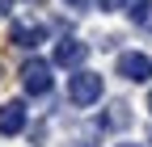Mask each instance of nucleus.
Returning a JSON list of instances; mask_svg holds the SVG:
<instances>
[{"mask_svg": "<svg viewBox=\"0 0 152 147\" xmlns=\"http://www.w3.org/2000/svg\"><path fill=\"white\" fill-rule=\"evenodd\" d=\"M102 93H106V84H102L97 71H85V67L72 71V80H68V97H72V105H80V109H85V105H97Z\"/></svg>", "mask_w": 152, "mask_h": 147, "instance_id": "f257e3e1", "label": "nucleus"}, {"mask_svg": "<svg viewBox=\"0 0 152 147\" xmlns=\"http://www.w3.org/2000/svg\"><path fill=\"white\" fill-rule=\"evenodd\" d=\"M21 84L30 97H47L51 93V63L47 59H26L21 63Z\"/></svg>", "mask_w": 152, "mask_h": 147, "instance_id": "f03ea898", "label": "nucleus"}, {"mask_svg": "<svg viewBox=\"0 0 152 147\" xmlns=\"http://www.w3.org/2000/svg\"><path fill=\"white\" fill-rule=\"evenodd\" d=\"M118 76L131 80V84L152 80V59H148L144 50H123V55H118Z\"/></svg>", "mask_w": 152, "mask_h": 147, "instance_id": "7ed1b4c3", "label": "nucleus"}, {"mask_svg": "<svg viewBox=\"0 0 152 147\" xmlns=\"http://www.w3.org/2000/svg\"><path fill=\"white\" fill-rule=\"evenodd\" d=\"M9 38L30 50V46H38V42H47V25H42V21H13V25H9Z\"/></svg>", "mask_w": 152, "mask_h": 147, "instance_id": "20e7f679", "label": "nucleus"}, {"mask_svg": "<svg viewBox=\"0 0 152 147\" xmlns=\"http://www.w3.org/2000/svg\"><path fill=\"white\" fill-rule=\"evenodd\" d=\"M89 59V46L85 42H76V38H64L59 46H55V67H68V71H76Z\"/></svg>", "mask_w": 152, "mask_h": 147, "instance_id": "39448f33", "label": "nucleus"}, {"mask_svg": "<svg viewBox=\"0 0 152 147\" xmlns=\"http://www.w3.org/2000/svg\"><path fill=\"white\" fill-rule=\"evenodd\" d=\"M21 130H26V105L4 101L0 105V135H21Z\"/></svg>", "mask_w": 152, "mask_h": 147, "instance_id": "423d86ee", "label": "nucleus"}, {"mask_svg": "<svg viewBox=\"0 0 152 147\" xmlns=\"http://www.w3.org/2000/svg\"><path fill=\"white\" fill-rule=\"evenodd\" d=\"M123 9H127V17L135 25H152V4L148 0H123Z\"/></svg>", "mask_w": 152, "mask_h": 147, "instance_id": "0eeeda50", "label": "nucleus"}, {"mask_svg": "<svg viewBox=\"0 0 152 147\" xmlns=\"http://www.w3.org/2000/svg\"><path fill=\"white\" fill-rule=\"evenodd\" d=\"M127 122H131V114H127V105H114V114H106V118H102V126H114V130H123Z\"/></svg>", "mask_w": 152, "mask_h": 147, "instance_id": "6e6552de", "label": "nucleus"}, {"mask_svg": "<svg viewBox=\"0 0 152 147\" xmlns=\"http://www.w3.org/2000/svg\"><path fill=\"white\" fill-rule=\"evenodd\" d=\"M102 9H106V13H114V9H123V0H102Z\"/></svg>", "mask_w": 152, "mask_h": 147, "instance_id": "1a4fd4ad", "label": "nucleus"}, {"mask_svg": "<svg viewBox=\"0 0 152 147\" xmlns=\"http://www.w3.org/2000/svg\"><path fill=\"white\" fill-rule=\"evenodd\" d=\"M64 4H72V9H89V0H64Z\"/></svg>", "mask_w": 152, "mask_h": 147, "instance_id": "9d476101", "label": "nucleus"}, {"mask_svg": "<svg viewBox=\"0 0 152 147\" xmlns=\"http://www.w3.org/2000/svg\"><path fill=\"white\" fill-rule=\"evenodd\" d=\"M9 9H13V0H0V17H9Z\"/></svg>", "mask_w": 152, "mask_h": 147, "instance_id": "9b49d317", "label": "nucleus"}, {"mask_svg": "<svg viewBox=\"0 0 152 147\" xmlns=\"http://www.w3.org/2000/svg\"><path fill=\"white\" fill-rule=\"evenodd\" d=\"M118 147H140V143H118Z\"/></svg>", "mask_w": 152, "mask_h": 147, "instance_id": "f8f14e48", "label": "nucleus"}, {"mask_svg": "<svg viewBox=\"0 0 152 147\" xmlns=\"http://www.w3.org/2000/svg\"><path fill=\"white\" fill-rule=\"evenodd\" d=\"M148 109H152V97H148Z\"/></svg>", "mask_w": 152, "mask_h": 147, "instance_id": "ddd939ff", "label": "nucleus"}]
</instances>
